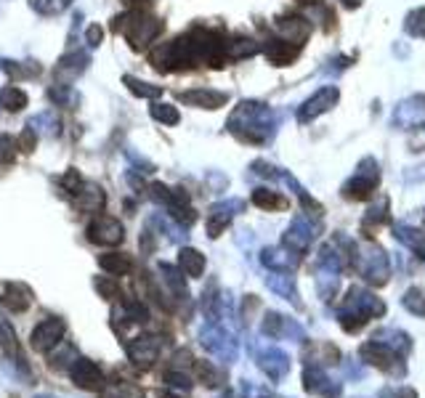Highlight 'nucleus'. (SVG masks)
<instances>
[{
    "label": "nucleus",
    "instance_id": "f257e3e1",
    "mask_svg": "<svg viewBox=\"0 0 425 398\" xmlns=\"http://www.w3.org/2000/svg\"><path fill=\"white\" fill-rule=\"evenodd\" d=\"M162 27H165V24H162L157 16L146 14V11H128V14L117 16L114 24H112V30L122 32L136 50H141L146 48L149 43H154V38L162 32Z\"/></svg>",
    "mask_w": 425,
    "mask_h": 398
},
{
    "label": "nucleus",
    "instance_id": "f03ea898",
    "mask_svg": "<svg viewBox=\"0 0 425 398\" xmlns=\"http://www.w3.org/2000/svg\"><path fill=\"white\" fill-rule=\"evenodd\" d=\"M122 226L117 218H112V215H96V218L88 223V239H91L93 244H104V247H109V244H120L122 242Z\"/></svg>",
    "mask_w": 425,
    "mask_h": 398
},
{
    "label": "nucleus",
    "instance_id": "7ed1b4c3",
    "mask_svg": "<svg viewBox=\"0 0 425 398\" xmlns=\"http://www.w3.org/2000/svg\"><path fill=\"white\" fill-rule=\"evenodd\" d=\"M274 30H276V35L282 40L293 43L298 48H303V43L308 40V35H311V21L298 16V14H287V16H279V19H276Z\"/></svg>",
    "mask_w": 425,
    "mask_h": 398
},
{
    "label": "nucleus",
    "instance_id": "20e7f679",
    "mask_svg": "<svg viewBox=\"0 0 425 398\" xmlns=\"http://www.w3.org/2000/svg\"><path fill=\"white\" fill-rule=\"evenodd\" d=\"M64 332H67V321H64V318H45L43 324L35 327V332H32V338H30V345L35 350H41V353H45V350H51L53 345L64 338Z\"/></svg>",
    "mask_w": 425,
    "mask_h": 398
},
{
    "label": "nucleus",
    "instance_id": "39448f33",
    "mask_svg": "<svg viewBox=\"0 0 425 398\" xmlns=\"http://www.w3.org/2000/svg\"><path fill=\"white\" fill-rule=\"evenodd\" d=\"M394 125L399 128H423L425 125V96H412V99L402 101L394 112Z\"/></svg>",
    "mask_w": 425,
    "mask_h": 398
},
{
    "label": "nucleus",
    "instance_id": "423d86ee",
    "mask_svg": "<svg viewBox=\"0 0 425 398\" xmlns=\"http://www.w3.org/2000/svg\"><path fill=\"white\" fill-rule=\"evenodd\" d=\"M338 88L335 85H327V88L316 90L311 99L306 101L303 107H301V112H298V119L301 122H311V119H316L319 114H324V112H330L335 107V101H338Z\"/></svg>",
    "mask_w": 425,
    "mask_h": 398
},
{
    "label": "nucleus",
    "instance_id": "0eeeda50",
    "mask_svg": "<svg viewBox=\"0 0 425 398\" xmlns=\"http://www.w3.org/2000/svg\"><path fill=\"white\" fill-rule=\"evenodd\" d=\"M70 375H72V382L82 390H102L104 382H107L102 375V369L96 367V364H91L88 358H80V361L72 367Z\"/></svg>",
    "mask_w": 425,
    "mask_h": 398
},
{
    "label": "nucleus",
    "instance_id": "6e6552de",
    "mask_svg": "<svg viewBox=\"0 0 425 398\" xmlns=\"http://www.w3.org/2000/svg\"><path fill=\"white\" fill-rule=\"evenodd\" d=\"M178 99L189 107H200V109H218L223 107L229 96L226 93H218V90L210 88H197V90H186V93H178Z\"/></svg>",
    "mask_w": 425,
    "mask_h": 398
},
{
    "label": "nucleus",
    "instance_id": "1a4fd4ad",
    "mask_svg": "<svg viewBox=\"0 0 425 398\" xmlns=\"http://www.w3.org/2000/svg\"><path fill=\"white\" fill-rule=\"evenodd\" d=\"M264 53L274 67H287V64H293V61L301 56V48L293 45V43H287V40H282V38H274V40L266 43Z\"/></svg>",
    "mask_w": 425,
    "mask_h": 398
},
{
    "label": "nucleus",
    "instance_id": "9d476101",
    "mask_svg": "<svg viewBox=\"0 0 425 398\" xmlns=\"http://www.w3.org/2000/svg\"><path fill=\"white\" fill-rule=\"evenodd\" d=\"M3 303H6L11 311H27V308H30V303H32V289L27 287V284L11 281V284H6Z\"/></svg>",
    "mask_w": 425,
    "mask_h": 398
},
{
    "label": "nucleus",
    "instance_id": "9b49d317",
    "mask_svg": "<svg viewBox=\"0 0 425 398\" xmlns=\"http://www.w3.org/2000/svg\"><path fill=\"white\" fill-rule=\"evenodd\" d=\"M104 271H109L112 276H128L133 271V260L131 255H125V252H107L99 258Z\"/></svg>",
    "mask_w": 425,
    "mask_h": 398
},
{
    "label": "nucleus",
    "instance_id": "f8f14e48",
    "mask_svg": "<svg viewBox=\"0 0 425 398\" xmlns=\"http://www.w3.org/2000/svg\"><path fill=\"white\" fill-rule=\"evenodd\" d=\"M0 104L9 112H19L27 107V93L21 88H16V85H6V88L0 90Z\"/></svg>",
    "mask_w": 425,
    "mask_h": 398
},
{
    "label": "nucleus",
    "instance_id": "ddd939ff",
    "mask_svg": "<svg viewBox=\"0 0 425 398\" xmlns=\"http://www.w3.org/2000/svg\"><path fill=\"white\" fill-rule=\"evenodd\" d=\"M253 202L258 208L264 210H284L287 208V199L282 194H276V191H269V189H255L253 191Z\"/></svg>",
    "mask_w": 425,
    "mask_h": 398
},
{
    "label": "nucleus",
    "instance_id": "4468645a",
    "mask_svg": "<svg viewBox=\"0 0 425 398\" xmlns=\"http://www.w3.org/2000/svg\"><path fill=\"white\" fill-rule=\"evenodd\" d=\"M178 263H181V269L186 271L189 276H200V274L205 271V258L197 252V249H181Z\"/></svg>",
    "mask_w": 425,
    "mask_h": 398
},
{
    "label": "nucleus",
    "instance_id": "2eb2a0df",
    "mask_svg": "<svg viewBox=\"0 0 425 398\" xmlns=\"http://www.w3.org/2000/svg\"><path fill=\"white\" fill-rule=\"evenodd\" d=\"M407 32L412 35V38H423L425 40V9H417L412 11L409 16H407Z\"/></svg>",
    "mask_w": 425,
    "mask_h": 398
},
{
    "label": "nucleus",
    "instance_id": "dca6fc26",
    "mask_svg": "<svg viewBox=\"0 0 425 398\" xmlns=\"http://www.w3.org/2000/svg\"><path fill=\"white\" fill-rule=\"evenodd\" d=\"M154 356H157V348H154V343H146V338L139 340L131 350V358H136L139 364H149Z\"/></svg>",
    "mask_w": 425,
    "mask_h": 398
},
{
    "label": "nucleus",
    "instance_id": "f3484780",
    "mask_svg": "<svg viewBox=\"0 0 425 398\" xmlns=\"http://www.w3.org/2000/svg\"><path fill=\"white\" fill-rule=\"evenodd\" d=\"M152 117L160 119V122H165V125H176V122H178V109L171 107V104H154Z\"/></svg>",
    "mask_w": 425,
    "mask_h": 398
},
{
    "label": "nucleus",
    "instance_id": "a211bd4d",
    "mask_svg": "<svg viewBox=\"0 0 425 398\" xmlns=\"http://www.w3.org/2000/svg\"><path fill=\"white\" fill-rule=\"evenodd\" d=\"M125 82L131 85V90L136 96H144V99H157L162 93V88H154V85H146L141 80H133V77H125Z\"/></svg>",
    "mask_w": 425,
    "mask_h": 398
},
{
    "label": "nucleus",
    "instance_id": "6ab92c4d",
    "mask_svg": "<svg viewBox=\"0 0 425 398\" xmlns=\"http://www.w3.org/2000/svg\"><path fill=\"white\" fill-rule=\"evenodd\" d=\"M197 375L205 380V385H218V372L208 361H197Z\"/></svg>",
    "mask_w": 425,
    "mask_h": 398
},
{
    "label": "nucleus",
    "instance_id": "aec40b11",
    "mask_svg": "<svg viewBox=\"0 0 425 398\" xmlns=\"http://www.w3.org/2000/svg\"><path fill=\"white\" fill-rule=\"evenodd\" d=\"M11 159H14V144L9 136H0V168L9 165Z\"/></svg>",
    "mask_w": 425,
    "mask_h": 398
},
{
    "label": "nucleus",
    "instance_id": "412c9836",
    "mask_svg": "<svg viewBox=\"0 0 425 398\" xmlns=\"http://www.w3.org/2000/svg\"><path fill=\"white\" fill-rule=\"evenodd\" d=\"M96 289H99L102 298H107V300H112L114 295H117V284L109 281V279H96Z\"/></svg>",
    "mask_w": 425,
    "mask_h": 398
},
{
    "label": "nucleus",
    "instance_id": "4be33fe9",
    "mask_svg": "<svg viewBox=\"0 0 425 398\" xmlns=\"http://www.w3.org/2000/svg\"><path fill=\"white\" fill-rule=\"evenodd\" d=\"M35 144H38V139H35V133H32V130H21V136H19V149L30 154V151L35 149Z\"/></svg>",
    "mask_w": 425,
    "mask_h": 398
},
{
    "label": "nucleus",
    "instance_id": "5701e85b",
    "mask_svg": "<svg viewBox=\"0 0 425 398\" xmlns=\"http://www.w3.org/2000/svg\"><path fill=\"white\" fill-rule=\"evenodd\" d=\"M102 27H99V24H91V27H88V40H91V45H99V43H102Z\"/></svg>",
    "mask_w": 425,
    "mask_h": 398
},
{
    "label": "nucleus",
    "instance_id": "b1692460",
    "mask_svg": "<svg viewBox=\"0 0 425 398\" xmlns=\"http://www.w3.org/2000/svg\"><path fill=\"white\" fill-rule=\"evenodd\" d=\"M340 3H343L345 9H359V6L365 3V0H340Z\"/></svg>",
    "mask_w": 425,
    "mask_h": 398
},
{
    "label": "nucleus",
    "instance_id": "393cba45",
    "mask_svg": "<svg viewBox=\"0 0 425 398\" xmlns=\"http://www.w3.org/2000/svg\"><path fill=\"white\" fill-rule=\"evenodd\" d=\"M298 3H314V6H319V0H298Z\"/></svg>",
    "mask_w": 425,
    "mask_h": 398
},
{
    "label": "nucleus",
    "instance_id": "a878e982",
    "mask_svg": "<svg viewBox=\"0 0 425 398\" xmlns=\"http://www.w3.org/2000/svg\"><path fill=\"white\" fill-rule=\"evenodd\" d=\"M168 398H173V396H168Z\"/></svg>",
    "mask_w": 425,
    "mask_h": 398
}]
</instances>
